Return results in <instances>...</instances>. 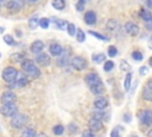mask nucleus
<instances>
[{"instance_id": "obj_1", "label": "nucleus", "mask_w": 152, "mask_h": 137, "mask_svg": "<svg viewBox=\"0 0 152 137\" xmlns=\"http://www.w3.org/2000/svg\"><path fill=\"white\" fill-rule=\"evenodd\" d=\"M21 68L23 70L28 74L32 79H37L40 76V70L38 69V67L34 64V62L30 58H26V60H23L21 61Z\"/></svg>"}, {"instance_id": "obj_2", "label": "nucleus", "mask_w": 152, "mask_h": 137, "mask_svg": "<svg viewBox=\"0 0 152 137\" xmlns=\"http://www.w3.org/2000/svg\"><path fill=\"white\" fill-rule=\"evenodd\" d=\"M18 75V70L14 68V67H6L4 70H2V79L6 81V82H12L14 81V79L17 77Z\"/></svg>"}, {"instance_id": "obj_3", "label": "nucleus", "mask_w": 152, "mask_h": 137, "mask_svg": "<svg viewBox=\"0 0 152 137\" xmlns=\"http://www.w3.org/2000/svg\"><path fill=\"white\" fill-rule=\"evenodd\" d=\"M18 108L15 106L14 102H10V104H2V106L0 107V112L2 116L5 117H12L17 113Z\"/></svg>"}, {"instance_id": "obj_4", "label": "nucleus", "mask_w": 152, "mask_h": 137, "mask_svg": "<svg viewBox=\"0 0 152 137\" xmlns=\"http://www.w3.org/2000/svg\"><path fill=\"white\" fill-rule=\"evenodd\" d=\"M28 83V80H27V76L24 74V73H19L18 71V75L17 77L14 79V81H12V85H11V88H20V87H24Z\"/></svg>"}, {"instance_id": "obj_5", "label": "nucleus", "mask_w": 152, "mask_h": 137, "mask_svg": "<svg viewBox=\"0 0 152 137\" xmlns=\"http://www.w3.org/2000/svg\"><path fill=\"white\" fill-rule=\"evenodd\" d=\"M26 120H27V117H26L25 114H21V113H18V112H17L14 116H12L11 125H12L13 127L19 129V127L24 126V124L26 123Z\"/></svg>"}, {"instance_id": "obj_6", "label": "nucleus", "mask_w": 152, "mask_h": 137, "mask_svg": "<svg viewBox=\"0 0 152 137\" xmlns=\"http://www.w3.org/2000/svg\"><path fill=\"white\" fill-rule=\"evenodd\" d=\"M139 119L144 125L152 124V111L151 110H142L139 112Z\"/></svg>"}, {"instance_id": "obj_7", "label": "nucleus", "mask_w": 152, "mask_h": 137, "mask_svg": "<svg viewBox=\"0 0 152 137\" xmlns=\"http://www.w3.org/2000/svg\"><path fill=\"white\" fill-rule=\"evenodd\" d=\"M71 66H72L76 70H83V69L87 67V61H86L83 57H81V56H76V57L72 58Z\"/></svg>"}, {"instance_id": "obj_8", "label": "nucleus", "mask_w": 152, "mask_h": 137, "mask_svg": "<svg viewBox=\"0 0 152 137\" xmlns=\"http://www.w3.org/2000/svg\"><path fill=\"white\" fill-rule=\"evenodd\" d=\"M84 81H86V83L90 87V86H93V85H96V83L101 82V79H100V76H99L96 73H88V74L86 75V77H84Z\"/></svg>"}, {"instance_id": "obj_9", "label": "nucleus", "mask_w": 152, "mask_h": 137, "mask_svg": "<svg viewBox=\"0 0 152 137\" xmlns=\"http://www.w3.org/2000/svg\"><path fill=\"white\" fill-rule=\"evenodd\" d=\"M125 31L129 35V36H137L139 32V26L137 24H134L133 21H127L125 24Z\"/></svg>"}, {"instance_id": "obj_10", "label": "nucleus", "mask_w": 152, "mask_h": 137, "mask_svg": "<svg viewBox=\"0 0 152 137\" xmlns=\"http://www.w3.org/2000/svg\"><path fill=\"white\" fill-rule=\"evenodd\" d=\"M36 61H37V63L40 64V66H45V67H46V66L50 64V57H49V55H46V54H44V52L37 54Z\"/></svg>"}, {"instance_id": "obj_11", "label": "nucleus", "mask_w": 152, "mask_h": 137, "mask_svg": "<svg viewBox=\"0 0 152 137\" xmlns=\"http://www.w3.org/2000/svg\"><path fill=\"white\" fill-rule=\"evenodd\" d=\"M89 127H90V130L94 131V132L101 130V129H102V120L93 117V118L89 120Z\"/></svg>"}, {"instance_id": "obj_12", "label": "nucleus", "mask_w": 152, "mask_h": 137, "mask_svg": "<svg viewBox=\"0 0 152 137\" xmlns=\"http://www.w3.org/2000/svg\"><path fill=\"white\" fill-rule=\"evenodd\" d=\"M15 101V94L13 92H5L1 96V102L2 104H10V102H14Z\"/></svg>"}, {"instance_id": "obj_13", "label": "nucleus", "mask_w": 152, "mask_h": 137, "mask_svg": "<svg viewBox=\"0 0 152 137\" xmlns=\"http://www.w3.org/2000/svg\"><path fill=\"white\" fill-rule=\"evenodd\" d=\"M43 49H44V43L42 41H34L31 44V51L33 54H39L43 51Z\"/></svg>"}, {"instance_id": "obj_14", "label": "nucleus", "mask_w": 152, "mask_h": 137, "mask_svg": "<svg viewBox=\"0 0 152 137\" xmlns=\"http://www.w3.org/2000/svg\"><path fill=\"white\" fill-rule=\"evenodd\" d=\"M107 105H108V100H107V98H104V96L96 98L95 101H94V106H95L96 108H99V110H102V108L107 107Z\"/></svg>"}, {"instance_id": "obj_15", "label": "nucleus", "mask_w": 152, "mask_h": 137, "mask_svg": "<svg viewBox=\"0 0 152 137\" xmlns=\"http://www.w3.org/2000/svg\"><path fill=\"white\" fill-rule=\"evenodd\" d=\"M84 21H86L88 25H94V24L96 23V14H95V12L88 11V12L84 14Z\"/></svg>"}, {"instance_id": "obj_16", "label": "nucleus", "mask_w": 152, "mask_h": 137, "mask_svg": "<svg viewBox=\"0 0 152 137\" xmlns=\"http://www.w3.org/2000/svg\"><path fill=\"white\" fill-rule=\"evenodd\" d=\"M90 91H91L93 94L99 95V94H102V93L104 92V86H103L102 82H99V83H96V85L90 86Z\"/></svg>"}, {"instance_id": "obj_17", "label": "nucleus", "mask_w": 152, "mask_h": 137, "mask_svg": "<svg viewBox=\"0 0 152 137\" xmlns=\"http://www.w3.org/2000/svg\"><path fill=\"white\" fill-rule=\"evenodd\" d=\"M7 10L10 11V12H12V13H17L20 8H21V6L17 2V1H14V0H11V1H8L7 2Z\"/></svg>"}, {"instance_id": "obj_18", "label": "nucleus", "mask_w": 152, "mask_h": 137, "mask_svg": "<svg viewBox=\"0 0 152 137\" xmlns=\"http://www.w3.org/2000/svg\"><path fill=\"white\" fill-rule=\"evenodd\" d=\"M62 51H63V49H62V46L59 44H52L50 46V54L52 56H59L62 54Z\"/></svg>"}, {"instance_id": "obj_19", "label": "nucleus", "mask_w": 152, "mask_h": 137, "mask_svg": "<svg viewBox=\"0 0 152 137\" xmlns=\"http://www.w3.org/2000/svg\"><path fill=\"white\" fill-rule=\"evenodd\" d=\"M139 15H140V18H141L142 20H145V21H148V20H151V19H152V14H151V12H150V11H147L146 8L140 10Z\"/></svg>"}, {"instance_id": "obj_20", "label": "nucleus", "mask_w": 152, "mask_h": 137, "mask_svg": "<svg viewBox=\"0 0 152 137\" xmlns=\"http://www.w3.org/2000/svg\"><path fill=\"white\" fill-rule=\"evenodd\" d=\"M52 21H53L55 26H56L57 29H59V30H64V29H66V26H68V23H66L65 20H62V19H53Z\"/></svg>"}, {"instance_id": "obj_21", "label": "nucleus", "mask_w": 152, "mask_h": 137, "mask_svg": "<svg viewBox=\"0 0 152 137\" xmlns=\"http://www.w3.org/2000/svg\"><path fill=\"white\" fill-rule=\"evenodd\" d=\"M116 29H119V23H118V20L110 19V20L107 21V30H109V31H115Z\"/></svg>"}, {"instance_id": "obj_22", "label": "nucleus", "mask_w": 152, "mask_h": 137, "mask_svg": "<svg viewBox=\"0 0 152 137\" xmlns=\"http://www.w3.org/2000/svg\"><path fill=\"white\" fill-rule=\"evenodd\" d=\"M20 137H37V133H36V131L33 129L27 127V129H24L23 130Z\"/></svg>"}, {"instance_id": "obj_23", "label": "nucleus", "mask_w": 152, "mask_h": 137, "mask_svg": "<svg viewBox=\"0 0 152 137\" xmlns=\"http://www.w3.org/2000/svg\"><path fill=\"white\" fill-rule=\"evenodd\" d=\"M52 7H55L58 11L64 10V7H65V0H52Z\"/></svg>"}, {"instance_id": "obj_24", "label": "nucleus", "mask_w": 152, "mask_h": 137, "mask_svg": "<svg viewBox=\"0 0 152 137\" xmlns=\"http://www.w3.org/2000/svg\"><path fill=\"white\" fill-rule=\"evenodd\" d=\"M93 61L95 63L100 64V63H102V62L106 61V55H103V54H94L93 55Z\"/></svg>"}, {"instance_id": "obj_25", "label": "nucleus", "mask_w": 152, "mask_h": 137, "mask_svg": "<svg viewBox=\"0 0 152 137\" xmlns=\"http://www.w3.org/2000/svg\"><path fill=\"white\" fill-rule=\"evenodd\" d=\"M142 98L145 100H147V101H152V89L148 88V87L144 88V91H142Z\"/></svg>"}, {"instance_id": "obj_26", "label": "nucleus", "mask_w": 152, "mask_h": 137, "mask_svg": "<svg viewBox=\"0 0 152 137\" xmlns=\"http://www.w3.org/2000/svg\"><path fill=\"white\" fill-rule=\"evenodd\" d=\"M131 81H132V74L128 73L125 77V83H124V87H125V91L128 92L131 89Z\"/></svg>"}, {"instance_id": "obj_27", "label": "nucleus", "mask_w": 152, "mask_h": 137, "mask_svg": "<svg viewBox=\"0 0 152 137\" xmlns=\"http://www.w3.org/2000/svg\"><path fill=\"white\" fill-rule=\"evenodd\" d=\"M76 39H77V42H80V43H82V42L86 41V33H84L83 30L80 29V30L76 31Z\"/></svg>"}, {"instance_id": "obj_28", "label": "nucleus", "mask_w": 152, "mask_h": 137, "mask_svg": "<svg viewBox=\"0 0 152 137\" xmlns=\"http://www.w3.org/2000/svg\"><path fill=\"white\" fill-rule=\"evenodd\" d=\"M28 26H30V29H36L37 26H39V19L37 17H32L28 20Z\"/></svg>"}, {"instance_id": "obj_29", "label": "nucleus", "mask_w": 152, "mask_h": 137, "mask_svg": "<svg viewBox=\"0 0 152 137\" xmlns=\"http://www.w3.org/2000/svg\"><path fill=\"white\" fill-rule=\"evenodd\" d=\"M89 33H90L91 36H94L95 38H97V39H101V41H104V42L108 41V38H107L106 36H103V35H101V33H99V32H96V31H90V30H89Z\"/></svg>"}, {"instance_id": "obj_30", "label": "nucleus", "mask_w": 152, "mask_h": 137, "mask_svg": "<svg viewBox=\"0 0 152 137\" xmlns=\"http://www.w3.org/2000/svg\"><path fill=\"white\" fill-rule=\"evenodd\" d=\"M52 131H53V133L55 135H57V136H61V135H63V132H64V127L62 126V125H55L53 126V129H52Z\"/></svg>"}, {"instance_id": "obj_31", "label": "nucleus", "mask_w": 152, "mask_h": 137, "mask_svg": "<svg viewBox=\"0 0 152 137\" xmlns=\"http://www.w3.org/2000/svg\"><path fill=\"white\" fill-rule=\"evenodd\" d=\"M49 25H50V20H49L48 18H42V19L39 20V26H40L42 29H48Z\"/></svg>"}, {"instance_id": "obj_32", "label": "nucleus", "mask_w": 152, "mask_h": 137, "mask_svg": "<svg viewBox=\"0 0 152 137\" xmlns=\"http://www.w3.org/2000/svg\"><path fill=\"white\" fill-rule=\"evenodd\" d=\"M66 31H68V33L70 36H75L76 35V26H75V24H68Z\"/></svg>"}, {"instance_id": "obj_33", "label": "nucleus", "mask_w": 152, "mask_h": 137, "mask_svg": "<svg viewBox=\"0 0 152 137\" xmlns=\"http://www.w3.org/2000/svg\"><path fill=\"white\" fill-rule=\"evenodd\" d=\"M114 68V62L113 61H106L104 66H103V70L104 71H110Z\"/></svg>"}, {"instance_id": "obj_34", "label": "nucleus", "mask_w": 152, "mask_h": 137, "mask_svg": "<svg viewBox=\"0 0 152 137\" xmlns=\"http://www.w3.org/2000/svg\"><path fill=\"white\" fill-rule=\"evenodd\" d=\"M4 42L8 45H13L14 44V38L11 36V35H5L4 36Z\"/></svg>"}, {"instance_id": "obj_35", "label": "nucleus", "mask_w": 152, "mask_h": 137, "mask_svg": "<svg viewBox=\"0 0 152 137\" xmlns=\"http://www.w3.org/2000/svg\"><path fill=\"white\" fill-rule=\"evenodd\" d=\"M132 58L134 61H141L144 58V56H142V54L140 51H133L132 52Z\"/></svg>"}, {"instance_id": "obj_36", "label": "nucleus", "mask_w": 152, "mask_h": 137, "mask_svg": "<svg viewBox=\"0 0 152 137\" xmlns=\"http://www.w3.org/2000/svg\"><path fill=\"white\" fill-rule=\"evenodd\" d=\"M68 62H69L68 56H63V57H61V58H58V60H57V64H58V66H61V67L66 66V64H68Z\"/></svg>"}, {"instance_id": "obj_37", "label": "nucleus", "mask_w": 152, "mask_h": 137, "mask_svg": "<svg viewBox=\"0 0 152 137\" xmlns=\"http://www.w3.org/2000/svg\"><path fill=\"white\" fill-rule=\"evenodd\" d=\"M93 117L102 120V119H103V117H104V112H103L102 110H99V108H97V111H95V112L93 113Z\"/></svg>"}, {"instance_id": "obj_38", "label": "nucleus", "mask_w": 152, "mask_h": 137, "mask_svg": "<svg viewBox=\"0 0 152 137\" xmlns=\"http://www.w3.org/2000/svg\"><path fill=\"white\" fill-rule=\"evenodd\" d=\"M84 5H86V0H78L76 4V10L78 12H82L84 10Z\"/></svg>"}, {"instance_id": "obj_39", "label": "nucleus", "mask_w": 152, "mask_h": 137, "mask_svg": "<svg viewBox=\"0 0 152 137\" xmlns=\"http://www.w3.org/2000/svg\"><path fill=\"white\" fill-rule=\"evenodd\" d=\"M108 55H109L110 57H115V56L118 55V50H116V48L113 46V45H110V46L108 48Z\"/></svg>"}, {"instance_id": "obj_40", "label": "nucleus", "mask_w": 152, "mask_h": 137, "mask_svg": "<svg viewBox=\"0 0 152 137\" xmlns=\"http://www.w3.org/2000/svg\"><path fill=\"white\" fill-rule=\"evenodd\" d=\"M120 69L124 70V71H128L129 66H128V63H127L125 60H121V61H120Z\"/></svg>"}, {"instance_id": "obj_41", "label": "nucleus", "mask_w": 152, "mask_h": 137, "mask_svg": "<svg viewBox=\"0 0 152 137\" xmlns=\"http://www.w3.org/2000/svg\"><path fill=\"white\" fill-rule=\"evenodd\" d=\"M82 137H95V135H94V131H91V130H86V131H83Z\"/></svg>"}, {"instance_id": "obj_42", "label": "nucleus", "mask_w": 152, "mask_h": 137, "mask_svg": "<svg viewBox=\"0 0 152 137\" xmlns=\"http://www.w3.org/2000/svg\"><path fill=\"white\" fill-rule=\"evenodd\" d=\"M11 58H12V61H21L23 60V55L21 54H13Z\"/></svg>"}, {"instance_id": "obj_43", "label": "nucleus", "mask_w": 152, "mask_h": 137, "mask_svg": "<svg viewBox=\"0 0 152 137\" xmlns=\"http://www.w3.org/2000/svg\"><path fill=\"white\" fill-rule=\"evenodd\" d=\"M148 73V68L147 67H140V69H139V74L140 75H145V74H147Z\"/></svg>"}, {"instance_id": "obj_44", "label": "nucleus", "mask_w": 152, "mask_h": 137, "mask_svg": "<svg viewBox=\"0 0 152 137\" xmlns=\"http://www.w3.org/2000/svg\"><path fill=\"white\" fill-rule=\"evenodd\" d=\"M145 27H146V30L152 31V19L148 20V21H145Z\"/></svg>"}, {"instance_id": "obj_45", "label": "nucleus", "mask_w": 152, "mask_h": 137, "mask_svg": "<svg viewBox=\"0 0 152 137\" xmlns=\"http://www.w3.org/2000/svg\"><path fill=\"white\" fill-rule=\"evenodd\" d=\"M110 137H121V135L119 133V131H118L116 129H114V130H112V132H110Z\"/></svg>"}, {"instance_id": "obj_46", "label": "nucleus", "mask_w": 152, "mask_h": 137, "mask_svg": "<svg viewBox=\"0 0 152 137\" xmlns=\"http://www.w3.org/2000/svg\"><path fill=\"white\" fill-rule=\"evenodd\" d=\"M69 130H70V132H76V130H77V126H76L74 123H71V124L69 125Z\"/></svg>"}, {"instance_id": "obj_47", "label": "nucleus", "mask_w": 152, "mask_h": 137, "mask_svg": "<svg viewBox=\"0 0 152 137\" xmlns=\"http://www.w3.org/2000/svg\"><path fill=\"white\" fill-rule=\"evenodd\" d=\"M124 119H125V122L129 123V122H131V116H129V114H125V116H124Z\"/></svg>"}, {"instance_id": "obj_48", "label": "nucleus", "mask_w": 152, "mask_h": 137, "mask_svg": "<svg viewBox=\"0 0 152 137\" xmlns=\"http://www.w3.org/2000/svg\"><path fill=\"white\" fill-rule=\"evenodd\" d=\"M146 6H147V8L152 10V0H147L146 1Z\"/></svg>"}, {"instance_id": "obj_49", "label": "nucleus", "mask_w": 152, "mask_h": 137, "mask_svg": "<svg viewBox=\"0 0 152 137\" xmlns=\"http://www.w3.org/2000/svg\"><path fill=\"white\" fill-rule=\"evenodd\" d=\"M147 87L152 89V79H150V80H148V82H147Z\"/></svg>"}, {"instance_id": "obj_50", "label": "nucleus", "mask_w": 152, "mask_h": 137, "mask_svg": "<svg viewBox=\"0 0 152 137\" xmlns=\"http://www.w3.org/2000/svg\"><path fill=\"white\" fill-rule=\"evenodd\" d=\"M14 1H17V2H18L20 6H21V7L24 6V0H14Z\"/></svg>"}, {"instance_id": "obj_51", "label": "nucleus", "mask_w": 152, "mask_h": 137, "mask_svg": "<svg viewBox=\"0 0 152 137\" xmlns=\"http://www.w3.org/2000/svg\"><path fill=\"white\" fill-rule=\"evenodd\" d=\"M148 48H150V49H152V37L148 39Z\"/></svg>"}, {"instance_id": "obj_52", "label": "nucleus", "mask_w": 152, "mask_h": 137, "mask_svg": "<svg viewBox=\"0 0 152 137\" xmlns=\"http://www.w3.org/2000/svg\"><path fill=\"white\" fill-rule=\"evenodd\" d=\"M6 1H7V0H0V7H1V6H4V5L6 4Z\"/></svg>"}, {"instance_id": "obj_53", "label": "nucleus", "mask_w": 152, "mask_h": 137, "mask_svg": "<svg viewBox=\"0 0 152 137\" xmlns=\"http://www.w3.org/2000/svg\"><path fill=\"white\" fill-rule=\"evenodd\" d=\"M27 2H30V4H33V2H37L38 0H26Z\"/></svg>"}, {"instance_id": "obj_54", "label": "nucleus", "mask_w": 152, "mask_h": 137, "mask_svg": "<svg viewBox=\"0 0 152 137\" xmlns=\"http://www.w3.org/2000/svg\"><path fill=\"white\" fill-rule=\"evenodd\" d=\"M148 64H150V66H152V56H151V57H150V60H148Z\"/></svg>"}, {"instance_id": "obj_55", "label": "nucleus", "mask_w": 152, "mask_h": 137, "mask_svg": "<svg viewBox=\"0 0 152 137\" xmlns=\"http://www.w3.org/2000/svg\"><path fill=\"white\" fill-rule=\"evenodd\" d=\"M147 136H148V137H152V130L148 131V135H147Z\"/></svg>"}, {"instance_id": "obj_56", "label": "nucleus", "mask_w": 152, "mask_h": 137, "mask_svg": "<svg viewBox=\"0 0 152 137\" xmlns=\"http://www.w3.org/2000/svg\"><path fill=\"white\" fill-rule=\"evenodd\" d=\"M2 31H4V29H2V27H0V32H2Z\"/></svg>"}, {"instance_id": "obj_57", "label": "nucleus", "mask_w": 152, "mask_h": 137, "mask_svg": "<svg viewBox=\"0 0 152 137\" xmlns=\"http://www.w3.org/2000/svg\"><path fill=\"white\" fill-rule=\"evenodd\" d=\"M39 137H46V136H45V135H40Z\"/></svg>"}, {"instance_id": "obj_58", "label": "nucleus", "mask_w": 152, "mask_h": 137, "mask_svg": "<svg viewBox=\"0 0 152 137\" xmlns=\"http://www.w3.org/2000/svg\"><path fill=\"white\" fill-rule=\"evenodd\" d=\"M0 57H1V55H0Z\"/></svg>"}]
</instances>
